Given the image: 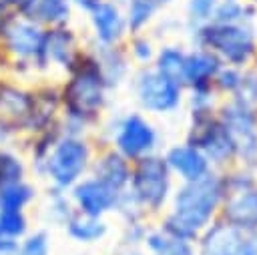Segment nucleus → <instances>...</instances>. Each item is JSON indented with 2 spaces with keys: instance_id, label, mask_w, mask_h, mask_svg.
Masks as SVG:
<instances>
[{
  "instance_id": "nucleus-1",
  "label": "nucleus",
  "mask_w": 257,
  "mask_h": 255,
  "mask_svg": "<svg viewBox=\"0 0 257 255\" xmlns=\"http://www.w3.org/2000/svg\"><path fill=\"white\" fill-rule=\"evenodd\" d=\"M108 88L94 52L84 50L58 84L60 131L68 135H86L106 106Z\"/></svg>"
},
{
  "instance_id": "nucleus-2",
  "label": "nucleus",
  "mask_w": 257,
  "mask_h": 255,
  "mask_svg": "<svg viewBox=\"0 0 257 255\" xmlns=\"http://www.w3.org/2000/svg\"><path fill=\"white\" fill-rule=\"evenodd\" d=\"M44 26L20 12H4L0 18V52L8 58V74L22 80H38V58Z\"/></svg>"
},
{
  "instance_id": "nucleus-3",
  "label": "nucleus",
  "mask_w": 257,
  "mask_h": 255,
  "mask_svg": "<svg viewBox=\"0 0 257 255\" xmlns=\"http://www.w3.org/2000/svg\"><path fill=\"white\" fill-rule=\"evenodd\" d=\"M221 199V183L213 175H203L189 181L175 199V211L167 219V233L175 239L193 237L201 227L207 225L217 203Z\"/></svg>"
},
{
  "instance_id": "nucleus-4",
  "label": "nucleus",
  "mask_w": 257,
  "mask_h": 255,
  "mask_svg": "<svg viewBox=\"0 0 257 255\" xmlns=\"http://www.w3.org/2000/svg\"><path fill=\"white\" fill-rule=\"evenodd\" d=\"M92 147L84 135L62 133L50 147L44 163L36 171L38 179L48 183V189L68 191L74 183L90 173Z\"/></svg>"
},
{
  "instance_id": "nucleus-5",
  "label": "nucleus",
  "mask_w": 257,
  "mask_h": 255,
  "mask_svg": "<svg viewBox=\"0 0 257 255\" xmlns=\"http://www.w3.org/2000/svg\"><path fill=\"white\" fill-rule=\"evenodd\" d=\"M131 197L141 209H159L169 193V165L167 161L145 155L133 163L128 189Z\"/></svg>"
},
{
  "instance_id": "nucleus-6",
  "label": "nucleus",
  "mask_w": 257,
  "mask_h": 255,
  "mask_svg": "<svg viewBox=\"0 0 257 255\" xmlns=\"http://www.w3.org/2000/svg\"><path fill=\"white\" fill-rule=\"evenodd\" d=\"M82 52L84 48H80L78 36L70 28V24L44 28L42 48L38 58V76L42 78L52 70H60L66 74Z\"/></svg>"
},
{
  "instance_id": "nucleus-7",
  "label": "nucleus",
  "mask_w": 257,
  "mask_h": 255,
  "mask_svg": "<svg viewBox=\"0 0 257 255\" xmlns=\"http://www.w3.org/2000/svg\"><path fill=\"white\" fill-rule=\"evenodd\" d=\"M32 100V82H22L10 74H0V116L16 129L20 141L28 135Z\"/></svg>"
},
{
  "instance_id": "nucleus-8",
  "label": "nucleus",
  "mask_w": 257,
  "mask_h": 255,
  "mask_svg": "<svg viewBox=\"0 0 257 255\" xmlns=\"http://www.w3.org/2000/svg\"><path fill=\"white\" fill-rule=\"evenodd\" d=\"M155 143H157L155 129L147 118H143L137 112L122 116L112 135V149L131 163H135L145 155H151Z\"/></svg>"
},
{
  "instance_id": "nucleus-9",
  "label": "nucleus",
  "mask_w": 257,
  "mask_h": 255,
  "mask_svg": "<svg viewBox=\"0 0 257 255\" xmlns=\"http://www.w3.org/2000/svg\"><path fill=\"white\" fill-rule=\"evenodd\" d=\"M68 197L74 211L90 217H104L106 213L116 211L120 193L98 181L96 177L86 175L68 189Z\"/></svg>"
},
{
  "instance_id": "nucleus-10",
  "label": "nucleus",
  "mask_w": 257,
  "mask_h": 255,
  "mask_svg": "<svg viewBox=\"0 0 257 255\" xmlns=\"http://www.w3.org/2000/svg\"><path fill=\"white\" fill-rule=\"evenodd\" d=\"M135 92L141 106L151 112H167L179 104V84L157 68H143L135 76Z\"/></svg>"
},
{
  "instance_id": "nucleus-11",
  "label": "nucleus",
  "mask_w": 257,
  "mask_h": 255,
  "mask_svg": "<svg viewBox=\"0 0 257 255\" xmlns=\"http://www.w3.org/2000/svg\"><path fill=\"white\" fill-rule=\"evenodd\" d=\"M203 40L231 62H245L253 52V34L235 22H217L203 28Z\"/></svg>"
},
{
  "instance_id": "nucleus-12",
  "label": "nucleus",
  "mask_w": 257,
  "mask_h": 255,
  "mask_svg": "<svg viewBox=\"0 0 257 255\" xmlns=\"http://www.w3.org/2000/svg\"><path fill=\"white\" fill-rule=\"evenodd\" d=\"M88 22H90V30L96 46L120 44L124 34L128 32L124 12L112 0H102L98 6H94L88 12Z\"/></svg>"
},
{
  "instance_id": "nucleus-13",
  "label": "nucleus",
  "mask_w": 257,
  "mask_h": 255,
  "mask_svg": "<svg viewBox=\"0 0 257 255\" xmlns=\"http://www.w3.org/2000/svg\"><path fill=\"white\" fill-rule=\"evenodd\" d=\"M32 114L28 124V135H36L40 131L58 126L60 122V92L54 82H32ZM24 137V139H26Z\"/></svg>"
},
{
  "instance_id": "nucleus-14",
  "label": "nucleus",
  "mask_w": 257,
  "mask_h": 255,
  "mask_svg": "<svg viewBox=\"0 0 257 255\" xmlns=\"http://www.w3.org/2000/svg\"><path fill=\"white\" fill-rule=\"evenodd\" d=\"M223 129L227 131V135L233 143V149H239V153L249 163H253L257 159V131H255L253 116L247 112V108L243 104L231 106L225 110Z\"/></svg>"
},
{
  "instance_id": "nucleus-15",
  "label": "nucleus",
  "mask_w": 257,
  "mask_h": 255,
  "mask_svg": "<svg viewBox=\"0 0 257 255\" xmlns=\"http://www.w3.org/2000/svg\"><path fill=\"white\" fill-rule=\"evenodd\" d=\"M131 171H133V163L131 161H126L114 149H106L96 159H92V165H90V173L88 175L96 177L98 181L106 183L114 191L122 193V191L128 189Z\"/></svg>"
},
{
  "instance_id": "nucleus-16",
  "label": "nucleus",
  "mask_w": 257,
  "mask_h": 255,
  "mask_svg": "<svg viewBox=\"0 0 257 255\" xmlns=\"http://www.w3.org/2000/svg\"><path fill=\"white\" fill-rule=\"evenodd\" d=\"M72 4L68 0H28L20 14L38 22L40 26H62L72 20Z\"/></svg>"
},
{
  "instance_id": "nucleus-17",
  "label": "nucleus",
  "mask_w": 257,
  "mask_h": 255,
  "mask_svg": "<svg viewBox=\"0 0 257 255\" xmlns=\"http://www.w3.org/2000/svg\"><path fill=\"white\" fill-rule=\"evenodd\" d=\"M227 217L239 229H257V191L241 187L229 197Z\"/></svg>"
},
{
  "instance_id": "nucleus-18",
  "label": "nucleus",
  "mask_w": 257,
  "mask_h": 255,
  "mask_svg": "<svg viewBox=\"0 0 257 255\" xmlns=\"http://www.w3.org/2000/svg\"><path fill=\"white\" fill-rule=\"evenodd\" d=\"M245 237L235 225H215L203 243V255H241Z\"/></svg>"
},
{
  "instance_id": "nucleus-19",
  "label": "nucleus",
  "mask_w": 257,
  "mask_h": 255,
  "mask_svg": "<svg viewBox=\"0 0 257 255\" xmlns=\"http://www.w3.org/2000/svg\"><path fill=\"white\" fill-rule=\"evenodd\" d=\"M62 227L74 243H84V245L100 241L108 231V225L104 223L102 217H90V215H82L78 211H74Z\"/></svg>"
},
{
  "instance_id": "nucleus-20",
  "label": "nucleus",
  "mask_w": 257,
  "mask_h": 255,
  "mask_svg": "<svg viewBox=\"0 0 257 255\" xmlns=\"http://www.w3.org/2000/svg\"><path fill=\"white\" fill-rule=\"evenodd\" d=\"M189 12L193 20L199 22L215 20L217 24V22H235V18H239L241 14V8L237 6L235 0H191Z\"/></svg>"
},
{
  "instance_id": "nucleus-21",
  "label": "nucleus",
  "mask_w": 257,
  "mask_h": 255,
  "mask_svg": "<svg viewBox=\"0 0 257 255\" xmlns=\"http://www.w3.org/2000/svg\"><path fill=\"white\" fill-rule=\"evenodd\" d=\"M96 62L102 70V76L106 80V84L112 88L116 86L128 72V58L126 52L120 48V44L114 46H96L94 50Z\"/></svg>"
},
{
  "instance_id": "nucleus-22",
  "label": "nucleus",
  "mask_w": 257,
  "mask_h": 255,
  "mask_svg": "<svg viewBox=\"0 0 257 255\" xmlns=\"http://www.w3.org/2000/svg\"><path fill=\"white\" fill-rule=\"evenodd\" d=\"M167 165L179 171L187 181H195L207 175V159L195 147H175L167 155Z\"/></svg>"
},
{
  "instance_id": "nucleus-23",
  "label": "nucleus",
  "mask_w": 257,
  "mask_h": 255,
  "mask_svg": "<svg viewBox=\"0 0 257 255\" xmlns=\"http://www.w3.org/2000/svg\"><path fill=\"white\" fill-rule=\"evenodd\" d=\"M38 199V189L30 179L0 187V209L28 211Z\"/></svg>"
},
{
  "instance_id": "nucleus-24",
  "label": "nucleus",
  "mask_w": 257,
  "mask_h": 255,
  "mask_svg": "<svg viewBox=\"0 0 257 255\" xmlns=\"http://www.w3.org/2000/svg\"><path fill=\"white\" fill-rule=\"evenodd\" d=\"M30 179V165L20 145L0 149V187Z\"/></svg>"
},
{
  "instance_id": "nucleus-25",
  "label": "nucleus",
  "mask_w": 257,
  "mask_h": 255,
  "mask_svg": "<svg viewBox=\"0 0 257 255\" xmlns=\"http://www.w3.org/2000/svg\"><path fill=\"white\" fill-rule=\"evenodd\" d=\"M217 70H219V62L215 56H211L207 52H195V54L185 58L183 78L197 84V86H203Z\"/></svg>"
},
{
  "instance_id": "nucleus-26",
  "label": "nucleus",
  "mask_w": 257,
  "mask_h": 255,
  "mask_svg": "<svg viewBox=\"0 0 257 255\" xmlns=\"http://www.w3.org/2000/svg\"><path fill=\"white\" fill-rule=\"evenodd\" d=\"M167 2L169 0H128L124 10L128 32H141L143 26L155 16V12Z\"/></svg>"
},
{
  "instance_id": "nucleus-27",
  "label": "nucleus",
  "mask_w": 257,
  "mask_h": 255,
  "mask_svg": "<svg viewBox=\"0 0 257 255\" xmlns=\"http://www.w3.org/2000/svg\"><path fill=\"white\" fill-rule=\"evenodd\" d=\"M199 145H201V149H203L207 155H211L215 161H223V159H227V157L233 153V143H231L227 131H225L223 126H219V124L209 126V129L201 135Z\"/></svg>"
},
{
  "instance_id": "nucleus-28",
  "label": "nucleus",
  "mask_w": 257,
  "mask_h": 255,
  "mask_svg": "<svg viewBox=\"0 0 257 255\" xmlns=\"http://www.w3.org/2000/svg\"><path fill=\"white\" fill-rule=\"evenodd\" d=\"M12 255H52V239L48 229H30L20 241H16Z\"/></svg>"
},
{
  "instance_id": "nucleus-29",
  "label": "nucleus",
  "mask_w": 257,
  "mask_h": 255,
  "mask_svg": "<svg viewBox=\"0 0 257 255\" xmlns=\"http://www.w3.org/2000/svg\"><path fill=\"white\" fill-rule=\"evenodd\" d=\"M30 229H32V225H30L28 211L0 209V233H2V237L12 239V241H20Z\"/></svg>"
},
{
  "instance_id": "nucleus-30",
  "label": "nucleus",
  "mask_w": 257,
  "mask_h": 255,
  "mask_svg": "<svg viewBox=\"0 0 257 255\" xmlns=\"http://www.w3.org/2000/svg\"><path fill=\"white\" fill-rule=\"evenodd\" d=\"M72 213H74V207H72V201L68 197V191L48 189V193H46V205H44L46 219L50 223L64 225Z\"/></svg>"
},
{
  "instance_id": "nucleus-31",
  "label": "nucleus",
  "mask_w": 257,
  "mask_h": 255,
  "mask_svg": "<svg viewBox=\"0 0 257 255\" xmlns=\"http://www.w3.org/2000/svg\"><path fill=\"white\" fill-rule=\"evenodd\" d=\"M183 64H185V56L179 50H175V48H163L161 54L157 56L155 68L161 74H165L167 78H171V80H175L179 84V80L183 78Z\"/></svg>"
},
{
  "instance_id": "nucleus-32",
  "label": "nucleus",
  "mask_w": 257,
  "mask_h": 255,
  "mask_svg": "<svg viewBox=\"0 0 257 255\" xmlns=\"http://www.w3.org/2000/svg\"><path fill=\"white\" fill-rule=\"evenodd\" d=\"M131 56L139 62H149L153 58V46L147 38L143 36H135L131 42Z\"/></svg>"
},
{
  "instance_id": "nucleus-33",
  "label": "nucleus",
  "mask_w": 257,
  "mask_h": 255,
  "mask_svg": "<svg viewBox=\"0 0 257 255\" xmlns=\"http://www.w3.org/2000/svg\"><path fill=\"white\" fill-rule=\"evenodd\" d=\"M20 145V135L16 133V129L6 122L2 116H0V149L2 147H16Z\"/></svg>"
},
{
  "instance_id": "nucleus-34",
  "label": "nucleus",
  "mask_w": 257,
  "mask_h": 255,
  "mask_svg": "<svg viewBox=\"0 0 257 255\" xmlns=\"http://www.w3.org/2000/svg\"><path fill=\"white\" fill-rule=\"evenodd\" d=\"M70 4H72V8H76V10H80V12H90L94 6H98L102 0H68Z\"/></svg>"
},
{
  "instance_id": "nucleus-35",
  "label": "nucleus",
  "mask_w": 257,
  "mask_h": 255,
  "mask_svg": "<svg viewBox=\"0 0 257 255\" xmlns=\"http://www.w3.org/2000/svg\"><path fill=\"white\" fill-rule=\"evenodd\" d=\"M223 80H221V84L223 86H227V88H237L239 86V80H241V76H237L233 70H229V72H223V76H221Z\"/></svg>"
},
{
  "instance_id": "nucleus-36",
  "label": "nucleus",
  "mask_w": 257,
  "mask_h": 255,
  "mask_svg": "<svg viewBox=\"0 0 257 255\" xmlns=\"http://www.w3.org/2000/svg\"><path fill=\"white\" fill-rule=\"evenodd\" d=\"M14 247H16V241L4 239V243L0 245V255H12L14 253Z\"/></svg>"
},
{
  "instance_id": "nucleus-37",
  "label": "nucleus",
  "mask_w": 257,
  "mask_h": 255,
  "mask_svg": "<svg viewBox=\"0 0 257 255\" xmlns=\"http://www.w3.org/2000/svg\"><path fill=\"white\" fill-rule=\"evenodd\" d=\"M4 239H6V237H2V233H0V245L4 243Z\"/></svg>"
},
{
  "instance_id": "nucleus-38",
  "label": "nucleus",
  "mask_w": 257,
  "mask_h": 255,
  "mask_svg": "<svg viewBox=\"0 0 257 255\" xmlns=\"http://www.w3.org/2000/svg\"><path fill=\"white\" fill-rule=\"evenodd\" d=\"M2 14H4V12H0V18H2Z\"/></svg>"
}]
</instances>
